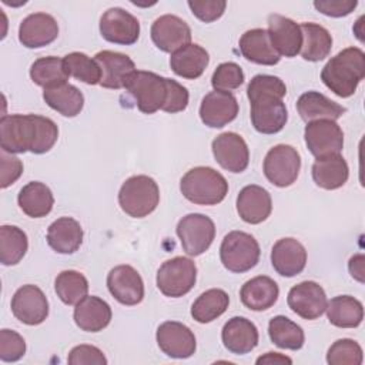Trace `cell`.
<instances>
[{
	"label": "cell",
	"instance_id": "6",
	"mask_svg": "<svg viewBox=\"0 0 365 365\" xmlns=\"http://www.w3.org/2000/svg\"><path fill=\"white\" fill-rule=\"evenodd\" d=\"M157 287L170 298L188 294L197 281V265L187 257H174L161 264L157 271Z\"/></svg>",
	"mask_w": 365,
	"mask_h": 365
},
{
	"label": "cell",
	"instance_id": "16",
	"mask_svg": "<svg viewBox=\"0 0 365 365\" xmlns=\"http://www.w3.org/2000/svg\"><path fill=\"white\" fill-rule=\"evenodd\" d=\"M151 40L164 53H174L191 43V29L178 16L164 14L151 26Z\"/></svg>",
	"mask_w": 365,
	"mask_h": 365
},
{
	"label": "cell",
	"instance_id": "29",
	"mask_svg": "<svg viewBox=\"0 0 365 365\" xmlns=\"http://www.w3.org/2000/svg\"><path fill=\"white\" fill-rule=\"evenodd\" d=\"M297 110L305 123L315 120H336L346 108L319 91H307L297 100Z\"/></svg>",
	"mask_w": 365,
	"mask_h": 365
},
{
	"label": "cell",
	"instance_id": "14",
	"mask_svg": "<svg viewBox=\"0 0 365 365\" xmlns=\"http://www.w3.org/2000/svg\"><path fill=\"white\" fill-rule=\"evenodd\" d=\"M288 307L304 319H317L327 309V294L315 281H302L294 285L287 298Z\"/></svg>",
	"mask_w": 365,
	"mask_h": 365
},
{
	"label": "cell",
	"instance_id": "35",
	"mask_svg": "<svg viewBox=\"0 0 365 365\" xmlns=\"http://www.w3.org/2000/svg\"><path fill=\"white\" fill-rule=\"evenodd\" d=\"M328 321L338 328H356L364 319L361 301L351 295H338L327 304Z\"/></svg>",
	"mask_w": 365,
	"mask_h": 365
},
{
	"label": "cell",
	"instance_id": "17",
	"mask_svg": "<svg viewBox=\"0 0 365 365\" xmlns=\"http://www.w3.org/2000/svg\"><path fill=\"white\" fill-rule=\"evenodd\" d=\"M215 161L230 173H242L250 163V150L244 138L232 131L222 133L211 144Z\"/></svg>",
	"mask_w": 365,
	"mask_h": 365
},
{
	"label": "cell",
	"instance_id": "10",
	"mask_svg": "<svg viewBox=\"0 0 365 365\" xmlns=\"http://www.w3.org/2000/svg\"><path fill=\"white\" fill-rule=\"evenodd\" d=\"M251 103V123L261 134L279 133L288 120V111L282 98L277 96H255Z\"/></svg>",
	"mask_w": 365,
	"mask_h": 365
},
{
	"label": "cell",
	"instance_id": "15",
	"mask_svg": "<svg viewBox=\"0 0 365 365\" xmlns=\"http://www.w3.org/2000/svg\"><path fill=\"white\" fill-rule=\"evenodd\" d=\"M11 312L26 325H38L48 317V301L37 285L27 284L14 292Z\"/></svg>",
	"mask_w": 365,
	"mask_h": 365
},
{
	"label": "cell",
	"instance_id": "43",
	"mask_svg": "<svg viewBox=\"0 0 365 365\" xmlns=\"http://www.w3.org/2000/svg\"><path fill=\"white\" fill-rule=\"evenodd\" d=\"M362 359V348L349 338L335 341L327 352V362L329 365H361Z\"/></svg>",
	"mask_w": 365,
	"mask_h": 365
},
{
	"label": "cell",
	"instance_id": "21",
	"mask_svg": "<svg viewBox=\"0 0 365 365\" xmlns=\"http://www.w3.org/2000/svg\"><path fill=\"white\" fill-rule=\"evenodd\" d=\"M101 70L100 86L104 88L120 90L125 87L128 77L135 71L134 61L123 53L103 50L94 56Z\"/></svg>",
	"mask_w": 365,
	"mask_h": 365
},
{
	"label": "cell",
	"instance_id": "19",
	"mask_svg": "<svg viewBox=\"0 0 365 365\" xmlns=\"http://www.w3.org/2000/svg\"><path fill=\"white\" fill-rule=\"evenodd\" d=\"M238 101L232 93L214 90L204 96L200 106L201 121L211 128H221L235 120Z\"/></svg>",
	"mask_w": 365,
	"mask_h": 365
},
{
	"label": "cell",
	"instance_id": "27",
	"mask_svg": "<svg viewBox=\"0 0 365 365\" xmlns=\"http://www.w3.org/2000/svg\"><path fill=\"white\" fill-rule=\"evenodd\" d=\"M240 51L248 61L262 66H274L281 56L272 47L265 29H251L240 38Z\"/></svg>",
	"mask_w": 365,
	"mask_h": 365
},
{
	"label": "cell",
	"instance_id": "9",
	"mask_svg": "<svg viewBox=\"0 0 365 365\" xmlns=\"http://www.w3.org/2000/svg\"><path fill=\"white\" fill-rule=\"evenodd\" d=\"M177 235L182 250L190 257L205 252L215 238L214 221L204 214H187L177 224Z\"/></svg>",
	"mask_w": 365,
	"mask_h": 365
},
{
	"label": "cell",
	"instance_id": "32",
	"mask_svg": "<svg viewBox=\"0 0 365 365\" xmlns=\"http://www.w3.org/2000/svg\"><path fill=\"white\" fill-rule=\"evenodd\" d=\"M349 177V168L341 154H331L317 158L312 164V180L324 190L342 187Z\"/></svg>",
	"mask_w": 365,
	"mask_h": 365
},
{
	"label": "cell",
	"instance_id": "22",
	"mask_svg": "<svg viewBox=\"0 0 365 365\" xmlns=\"http://www.w3.org/2000/svg\"><path fill=\"white\" fill-rule=\"evenodd\" d=\"M58 36L56 19L47 13L29 14L19 27V40L27 48H40L53 43Z\"/></svg>",
	"mask_w": 365,
	"mask_h": 365
},
{
	"label": "cell",
	"instance_id": "54",
	"mask_svg": "<svg viewBox=\"0 0 365 365\" xmlns=\"http://www.w3.org/2000/svg\"><path fill=\"white\" fill-rule=\"evenodd\" d=\"M257 364H292V359L278 352H267L257 359Z\"/></svg>",
	"mask_w": 365,
	"mask_h": 365
},
{
	"label": "cell",
	"instance_id": "33",
	"mask_svg": "<svg viewBox=\"0 0 365 365\" xmlns=\"http://www.w3.org/2000/svg\"><path fill=\"white\" fill-rule=\"evenodd\" d=\"M17 202L26 215L31 218H41L53 210L54 197L44 182L30 181L20 190Z\"/></svg>",
	"mask_w": 365,
	"mask_h": 365
},
{
	"label": "cell",
	"instance_id": "38",
	"mask_svg": "<svg viewBox=\"0 0 365 365\" xmlns=\"http://www.w3.org/2000/svg\"><path fill=\"white\" fill-rule=\"evenodd\" d=\"M268 335L269 339L282 349L297 351L301 349L305 342L302 328L284 315H277L269 319Z\"/></svg>",
	"mask_w": 365,
	"mask_h": 365
},
{
	"label": "cell",
	"instance_id": "8",
	"mask_svg": "<svg viewBox=\"0 0 365 365\" xmlns=\"http://www.w3.org/2000/svg\"><path fill=\"white\" fill-rule=\"evenodd\" d=\"M301 170L299 153L288 144H278L272 147L264 158V174L267 180L275 187L292 185Z\"/></svg>",
	"mask_w": 365,
	"mask_h": 365
},
{
	"label": "cell",
	"instance_id": "51",
	"mask_svg": "<svg viewBox=\"0 0 365 365\" xmlns=\"http://www.w3.org/2000/svg\"><path fill=\"white\" fill-rule=\"evenodd\" d=\"M0 187L7 188L23 174V163L13 154L1 150L0 153Z\"/></svg>",
	"mask_w": 365,
	"mask_h": 365
},
{
	"label": "cell",
	"instance_id": "34",
	"mask_svg": "<svg viewBox=\"0 0 365 365\" xmlns=\"http://www.w3.org/2000/svg\"><path fill=\"white\" fill-rule=\"evenodd\" d=\"M302 33L301 56L307 61H321L331 53L332 37L329 31L317 23L299 24Z\"/></svg>",
	"mask_w": 365,
	"mask_h": 365
},
{
	"label": "cell",
	"instance_id": "1",
	"mask_svg": "<svg viewBox=\"0 0 365 365\" xmlns=\"http://www.w3.org/2000/svg\"><path fill=\"white\" fill-rule=\"evenodd\" d=\"M365 77V54L358 47H346L324 66L322 83L338 97H351Z\"/></svg>",
	"mask_w": 365,
	"mask_h": 365
},
{
	"label": "cell",
	"instance_id": "36",
	"mask_svg": "<svg viewBox=\"0 0 365 365\" xmlns=\"http://www.w3.org/2000/svg\"><path fill=\"white\" fill-rule=\"evenodd\" d=\"M46 104L64 117H76L84 106L83 93L73 84L64 83L43 91Z\"/></svg>",
	"mask_w": 365,
	"mask_h": 365
},
{
	"label": "cell",
	"instance_id": "23",
	"mask_svg": "<svg viewBox=\"0 0 365 365\" xmlns=\"http://www.w3.org/2000/svg\"><path fill=\"white\" fill-rule=\"evenodd\" d=\"M271 264L279 275L288 278L295 277L307 265V250L295 238H281L271 250Z\"/></svg>",
	"mask_w": 365,
	"mask_h": 365
},
{
	"label": "cell",
	"instance_id": "39",
	"mask_svg": "<svg viewBox=\"0 0 365 365\" xmlns=\"http://www.w3.org/2000/svg\"><path fill=\"white\" fill-rule=\"evenodd\" d=\"M30 77L34 84L46 88H51L67 83L68 74L64 68L63 58L48 56L37 58L30 67Z\"/></svg>",
	"mask_w": 365,
	"mask_h": 365
},
{
	"label": "cell",
	"instance_id": "5",
	"mask_svg": "<svg viewBox=\"0 0 365 365\" xmlns=\"http://www.w3.org/2000/svg\"><path fill=\"white\" fill-rule=\"evenodd\" d=\"M259 244L248 232H228L220 247V258L222 265L231 272H247L254 268L259 259Z\"/></svg>",
	"mask_w": 365,
	"mask_h": 365
},
{
	"label": "cell",
	"instance_id": "45",
	"mask_svg": "<svg viewBox=\"0 0 365 365\" xmlns=\"http://www.w3.org/2000/svg\"><path fill=\"white\" fill-rule=\"evenodd\" d=\"M285 94H287L285 83L279 77L269 76V74L254 76L247 87L248 98L255 96H277L279 98H284Z\"/></svg>",
	"mask_w": 365,
	"mask_h": 365
},
{
	"label": "cell",
	"instance_id": "37",
	"mask_svg": "<svg viewBox=\"0 0 365 365\" xmlns=\"http://www.w3.org/2000/svg\"><path fill=\"white\" fill-rule=\"evenodd\" d=\"M230 305V297L224 289L211 288L202 292L191 307L192 318L200 324H208L221 317Z\"/></svg>",
	"mask_w": 365,
	"mask_h": 365
},
{
	"label": "cell",
	"instance_id": "50",
	"mask_svg": "<svg viewBox=\"0 0 365 365\" xmlns=\"http://www.w3.org/2000/svg\"><path fill=\"white\" fill-rule=\"evenodd\" d=\"M167 88H168L167 100L163 107V111L171 113V114L184 111L188 106V98H190L188 90L173 78H167Z\"/></svg>",
	"mask_w": 365,
	"mask_h": 365
},
{
	"label": "cell",
	"instance_id": "47",
	"mask_svg": "<svg viewBox=\"0 0 365 365\" xmlns=\"http://www.w3.org/2000/svg\"><path fill=\"white\" fill-rule=\"evenodd\" d=\"M26 354L24 338L13 329L0 331V359L3 362H16Z\"/></svg>",
	"mask_w": 365,
	"mask_h": 365
},
{
	"label": "cell",
	"instance_id": "20",
	"mask_svg": "<svg viewBox=\"0 0 365 365\" xmlns=\"http://www.w3.org/2000/svg\"><path fill=\"white\" fill-rule=\"evenodd\" d=\"M267 31L272 47L279 56L295 57L299 54L302 46V33L299 24H297L294 20L281 14H269Z\"/></svg>",
	"mask_w": 365,
	"mask_h": 365
},
{
	"label": "cell",
	"instance_id": "46",
	"mask_svg": "<svg viewBox=\"0 0 365 365\" xmlns=\"http://www.w3.org/2000/svg\"><path fill=\"white\" fill-rule=\"evenodd\" d=\"M36 125H37V133H36V143L31 150L34 154H44L53 148L58 138V128L56 123L43 115L36 114Z\"/></svg>",
	"mask_w": 365,
	"mask_h": 365
},
{
	"label": "cell",
	"instance_id": "11",
	"mask_svg": "<svg viewBox=\"0 0 365 365\" xmlns=\"http://www.w3.org/2000/svg\"><path fill=\"white\" fill-rule=\"evenodd\" d=\"M305 144L315 158L339 154L344 147L342 128L334 120H315L305 125Z\"/></svg>",
	"mask_w": 365,
	"mask_h": 365
},
{
	"label": "cell",
	"instance_id": "42",
	"mask_svg": "<svg viewBox=\"0 0 365 365\" xmlns=\"http://www.w3.org/2000/svg\"><path fill=\"white\" fill-rule=\"evenodd\" d=\"M64 68L68 76L86 83V84H100L101 81V70L97 61L88 57L84 53L73 51L63 57Z\"/></svg>",
	"mask_w": 365,
	"mask_h": 365
},
{
	"label": "cell",
	"instance_id": "24",
	"mask_svg": "<svg viewBox=\"0 0 365 365\" xmlns=\"http://www.w3.org/2000/svg\"><path fill=\"white\" fill-rule=\"evenodd\" d=\"M272 211L269 192L255 184L245 185L237 197V212L248 224H261Z\"/></svg>",
	"mask_w": 365,
	"mask_h": 365
},
{
	"label": "cell",
	"instance_id": "41",
	"mask_svg": "<svg viewBox=\"0 0 365 365\" xmlns=\"http://www.w3.org/2000/svg\"><path fill=\"white\" fill-rule=\"evenodd\" d=\"M54 289L57 297L66 305H76L84 297H87L88 281L81 272L66 269L57 275L54 281Z\"/></svg>",
	"mask_w": 365,
	"mask_h": 365
},
{
	"label": "cell",
	"instance_id": "44",
	"mask_svg": "<svg viewBox=\"0 0 365 365\" xmlns=\"http://www.w3.org/2000/svg\"><path fill=\"white\" fill-rule=\"evenodd\" d=\"M244 83V71L242 68L232 61L221 63L211 77V84L214 90L218 91H232L238 88Z\"/></svg>",
	"mask_w": 365,
	"mask_h": 365
},
{
	"label": "cell",
	"instance_id": "18",
	"mask_svg": "<svg viewBox=\"0 0 365 365\" xmlns=\"http://www.w3.org/2000/svg\"><path fill=\"white\" fill-rule=\"evenodd\" d=\"M110 294L123 305H137L144 298V282L131 265H117L107 275Z\"/></svg>",
	"mask_w": 365,
	"mask_h": 365
},
{
	"label": "cell",
	"instance_id": "40",
	"mask_svg": "<svg viewBox=\"0 0 365 365\" xmlns=\"http://www.w3.org/2000/svg\"><path fill=\"white\" fill-rule=\"evenodd\" d=\"M29 241L26 232L16 225L0 227V262L3 265H16L26 255Z\"/></svg>",
	"mask_w": 365,
	"mask_h": 365
},
{
	"label": "cell",
	"instance_id": "13",
	"mask_svg": "<svg viewBox=\"0 0 365 365\" xmlns=\"http://www.w3.org/2000/svg\"><path fill=\"white\" fill-rule=\"evenodd\" d=\"M157 344L170 358L185 359L194 355L197 341L194 332L177 321H165L157 328Z\"/></svg>",
	"mask_w": 365,
	"mask_h": 365
},
{
	"label": "cell",
	"instance_id": "30",
	"mask_svg": "<svg viewBox=\"0 0 365 365\" xmlns=\"http://www.w3.org/2000/svg\"><path fill=\"white\" fill-rule=\"evenodd\" d=\"M210 63L208 51L200 44L190 43L182 48L174 51L170 57L171 70L187 80L198 78Z\"/></svg>",
	"mask_w": 365,
	"mask_h": 365
},
{
	"label": "cell",
	"instance_id": "25",
	"mask_svg": "<svg viewBox=\"0 0 365 365\" xmlns=\"http://www.w3.org/2000/svg\"><path fill=\"white\" fill-rule=\"evenodd\" d=\"M221 339L231 354L244 355L258 345V329L250 319L244 317H232L224 324Z\"/></svg>",
	"mask_w": 365,
	"mask_h": 365
},
{
	"label": "cell",
	"instance_id": "49",
	"mask_svg": "<svg viewBox=\"0 0 365 365\" xmlns=\"http://www.w3.org/2000/svg\"><path fill=\"white\" fill-rule=\"evenodd\" d=\"M67 362L71 365H106L107 358L97 346L83 344L70 351Z\"/></svg>",
	"mask_w": 365,
	"mask_h": 365
},
{
	"label": "cell",
	"instance_id": "3",
	"mask_svg": "<svg viewBox=\"0 0 365 365\" xmlns=\"http://www.w3.org/2000/svg\"><path fill=\"white\" fill-rule=\"evenodd\" d=\"M160 202V188L148 175H133L127 178L118 191L121 210L133 218L150 215Z\"/></svg>",
	"mask_w": 365,
	"mask_h": 365
},
{
	"label": "cell",
	"instance_id": "26",
	"mask_svg": "<svg viewBox=\"0 0 365 365\" xmlns=\"http://www.w3.org/2000/svg\"><path fill=\"white\" fill-rule=\"evenodd\" d=\"M111 308L110 305L94 295L84 297L74 308V322L76 325L86 332H100L111 321Z\"/></svg>",
	"mask_w": 365,
	"mask_h": 365
},
{
	"label": "cell",
	"instance_id": "12",
	"mask_svg": "<svg viewBox=\"0 0 365 365\" xmlns=\"http://www.w3.org/2000/svg\"><path fill=\"white\" fill-rule=\"evenodd\" d=\"M100 33L110 43L131 46L140 37V21L124 9L111 7L100 19Z\"/></svg>",
	"mask_w": 365,
	"mask_h": 365
},
{
	"label": "cell",
	"instance_id": "52",
	"mask_svg": "<svg viewBox=\"0 0 365 365\" xmlns=\"http://www.w3.org/2000/svg\"><path fill=\"white\" fill-rule=\"evenodd\" d=\"M358 6L356 0H315L314 7L329 17H344L351 14Z\"/></svg>",
	"mask_w": 365,
	"mask_h": 365
},
{
	"label": "cell",
	"instance_id": "7",
	"mask_svg": "<svg viewBox=\"0 0 365 365\" xmlns=\"http://www.w3.org/2000/svg\"><path fill=\"white\" fill-rule=\"evenodd\" d=\"M36 114H10L0 120V145L10 154L31 151L36 143Z\"/></svg>",
	"mask_w": 365,
	"mask_h": 365
},
{
	"label": "cell",
	"instance_id": "48",
	"mask_svg": "<svg viewBox=\"0 0 365 365\" xmlns=\"http://www.w3.org/2000/svg\"><path fill=\"white\" fill-rule=\"evenodd\" d=\"M188 7L191 13L204 23H211L218 20L227 7V1L224 0H190Z\"/></svg>",
	"mask_w": 365,
	"mask_h": 365
},
{
	"label": "cell",
	"instance_id": "28",
	"mask_svg": "<svg viewBox=\"0 0 365 365\" xmlns=\"http://www.w3.org/2000/svg\"><path fill=\"white\" fill-rule=\"evenodd\" d=\"M279 288L277 282L267 275L251 278L240 291L241 302L251 311H265L271 308L277 302Z\"/></svg>",
	"mask_w": 365,
	"mask_h": 365
},
{
	"label": "cell",
	"instance_id": "53",
	"mask_svg": "<svg viewBox=\"0 0 365 365\" xmlns=\"http://www.w3.org/2000/svg\"><path fill=\"white\" fill-rule=\"evenodd\" d=\"M364 255L362 254H356L354 257H351L349 262H348V269L349 274L352 275V278H355L359 282H364Z\"/></svg>",
	"mask_w": 365,
	"mask_h": 365
},
{
	"label": "cell",
	"instance_id": "31",
	"mask_svg": "<svg viewBox=\"0 0 365 365\" xmlns=\"http://www.w3.org/2000/svg\"><path fill=\"white\" fill-rule=\"evenodd\" d=\"M47 242L58 254H73L83 242V228L71 217L57 218L47 230Z\"/></svg>",
	"mask_w": 365,
	"mask_h": 365
},
{
	"label": "cell",
	"instance_id": "2",
	"mask_svg": "<svg viewBox=\"0 0 365 365\" xmlns=\"http://www.w3.org/2000/svg\"><path fill=\"white\" fill-rule=\"evenodd\" d=\"M181 194L198 205L220 204L228 194V182L221 173L211 167H194L180 181Z\"/></svg>",
	"mask_w": 365,
	"mask_h": 365
},
{
	"label": "cell",
	"instance_id": "4",
	"mask_svg": "<svg viewBox=\"0 0 365 365\" xmlns=\"http://www.w3.org/2000/svg\"><path fill=\"white\" fill-rule=\"evenodd\" d=\"M135 100L137 107L144 114H154L163 110L167 100V77L153 71L135 70L124 87Z\"/></svg>",
	"mask_w": 365,
	"mask_h": 365
}]
</instances>
